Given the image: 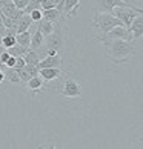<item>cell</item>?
<instances>
[{
    "mask_svg": "<svg viewBox=\"0 0 143 149\" xmlns=\"http://www.w3.org/2000/svg\"><path fill=\"white\" fill-rule=\"evenodd\" d=\"M105 46L108 48L106 56L114 65H126L131 57L139 52L135 42L123 40V38H114V40L108 42Z\"/></svg>",
    "mask_w": 143,
    "mask_h": 149,
    "instance_id": "cell-1",
    "label": "cell"
},
{
    "mask_svg": "<svg viewBox=\"0 0 143 149\" xmlns=\"http://www.w3.org/2000/svg\"><path fill=\"white\" fill-rule=\"evenodd\" d=\"M68 20H62L56 23V28L49 36L45 37V48L54 49L60 56L66 54V34H68Z\"/></svg>",
    "mask_w": 143,
    "mask_h": 149,
    "instance_id": "cell-2",
    "label": "cell"
},
{
    "mask_svg": "<svg viewBox=\"0 0 143 149\" xmlns=\"http://www.w3.org/2000/svg\"><path fill=\"white\" fill-rule=\"evenodd\" d=\"M92 23H94V29L97 32V42L100 40L102 37H105L108 34V31H111L115 26L123 25L122 20L117 19L114 14L111 13H94V19H92ZM125 26V25H123Z\"/></svg>",
    "mask_w": 143,
    "mask_h": 149,
    "instance_id": "cell-3",
    "label": "cell"
},
{
    "mask_svg": "<svg viewBox=\"0 0 143 149\" xmlns=\"http://www.w3.org/2000/svg\"><path fill=\"white\" fill-rule=\"evenodd\" d=\"M143 13L142 8H137L134 5H129V6H117L111 11V14H114L117 19L122 20V23L126 26V28H129L131 22L134 20V17H137L139 14Z\"/></svg>",
    "mask_w": 143,
    "mask_h": 149,
    "instance_id": "cell-4",
    "label": "cell"
},
{
    "mask_svg": "<svg viewBox=\"0 0 143 149\" xmlns=\"http://www.w3.org/2000/svg\"><path fill=\"white\" fill-rule=\"evenodd\" d=\"M59 92H60V95L68 97V98H79V97H82V94H83L80 83L75 79H73V77H66V79H65L63 86Z\"/></svg>",
    "mask_w": 143,
    "mask_h": 149,
    "instance_id": "cell-5",
    "label": "cell"
},
{
    "mask_svg": "<svg viewBox=\"0 0 143 149\" xmlns=\"http://www.w3.org/2000/svg\"><path fill=\"white\" fill-rule=\"evenodd\" d=\"M114 38H123V40H133V36H131L129 29L126 28V26L120 25V26H115V28H112L111 31H108V34L105 37H102L98 42H102L103 45H106L108 42L114 40Z\"/></svg>",
    "mask_w": 143,
    "mask_h": 149,
    "instance_id": "cell-6",
    "label": "cell"
},
{
    "mask_svg": "<svg viewBox=\"0 0 143 149\" xmlns=\"http://www.w3.org/2000/svg\"><path fill=\"white\" fill-rule=\"evenodd\" d=\"M133 5L128 0H96V11L97 13H111L117 6H129Z\"/></svg>",
    "mask_w": 143,
    "mask_h": 149,
    "instance_id": "cell-7",
    "label": "cell"
},
{
    "mask_svg": "<svg viewBox=\"0 0 143 149\" xmlns=\"http://www.w3.org/2000/svg\"><path fill=\"white\" fill-rule=\"evenodd\" d=\"M128 29L131 32V36H133V42L143 43V13L134 17Z\"/></svg>",
    "mask_w": 143,
    "mask_h": 149,
    "instance_id": "cell-8",
    "label": "cell"
},
{
    "mask_svg": "<svg viewBox=\"0 0 143 149\" xmlns=\"http://www.w3.org/2000/svg\"><path fill=\"white\" fill-rule=\"evenodd\" d=\"M65 63V57L60 56V54H56V56H45L40 62H38L37 68H62Z\"/></svg>",
    "mask_w": 143,
    "mask_h": 149,
    "instance_id": "cell-9",
    "label": "cell"
},
{
    "mask_svg": "<svg viewBox=\"0 0 143 149\" xmlns=\"http://www.w3.org/2000/svg\"><path fill=\"white\" fill-rule=\"evenodd\" d=\"M80 0H63V15L69 19H74L79 15Z\"/></svg>",
    "mask_w": 143,
    "mask_h": 149,
    "instance_id": "cell-10",
    "label": "cell"
},
{
    "mask_svg": "<svg viewBox=\"0 0 143 149\" xmlns=\"http://www.w3.org/2000/svg\"><path fill=\"white\" fill-rule=\"evenodd\" d=\"M17 74H19V77H20V81L25 85L29 79L38 75V68H37V65H28V63H26L23 68L17 69Z\"/></svg>",
    "mask_w": 143,
    "mask_h": 149,
    "instance_id": "cell-11",
    "label": "cell"
},
{
    "mask_svg": "<svg viewBox=\"0 0 143 149\" xmlns=\"http://www.w3.org/2000/svg\"><path fill=\"white\" fill-rule=\"evenodd\" d=\"M38 75L45 81H54L63 75L62 68H42L38 69Z\"/></svg>",
    "mask_w": 143,
    "mask_h": 149,
    "instance_id": "cell-12",
    "label": "cell"
},
{
    "mask_svg": "<svg viewBox=\"0 0 143 149\" xmlns=\"http://www.w3.org/2000/svg\"><path fill=\"white\" fill-rule=\"evenodd\" d=\"M25 85H26V91H29L31 95L36 97L37 94L43 89V86H45V80H43L40 75H36V77H32V79H29Z\"/></svg>",
    "mask_w": 143,
    "mask_h": 149,
    "instance_id": "cell-13",
    "label": "cell"
},
{
    "mask_svg": "<svg viewBox=\"0 0 143 149\" xmlns=\"http://www.w3.org/2000/svg\"><path fill=\"white\" fill-rule=\"evenodd\" d=\"M2 14L6 15V17H17L19 19L23 15V9H19L14 5L13 0H6V2L2 5Z\"/></svg>",
    "mask_w": 143,
    "mask_h": 149,
    "instance_id": "cell-14",
    "label": "cell"
},
{
    "mask_svg": "<svg viewBox=\"0 0 143 149\" xmlns=\"http://www.w3.org/2000/svg\"><path fill=\"white\" fill-rule=\"evenodd\" d=\"M36 28H37V26H36ZM36 28H32V26H31V28H29L28 31L17 32V34H15V40H17L19 45L29 48V43H31V36H32V32L36 31Z\"/></svg>",
    "mask_w": 143,
    "mask_h": 149,
    "instance_id": "cell-15",
    "label": "cell"
},
{
    "mask_svg": "<svg viewBox=\"0 0 143 149\" xmlns=\"http://www.w3.org/2000/svg\"><path fill=\"white\" fill-rule=\"evenodd\" d=\"M45 45V36L36 28V31L31 36V43H29V49H40Z\"/></svg>",
    "mask_w": 143,
    "mask_h": 149,
    "instance_id": "cell-16",
    "label": "cell"
},
{
    "mask_svg": "<svg viewBox=\"0 0 143 149\" xmlns=\"http://www.w3.org/2000/svg\"><path fill=\"white\" fill-rule=\"evenodd\" d=\"M54 28H56V23H52V22H49L46 19H42V20L37 22V29L40 31L45 37L51 34V32L54 31Z\"/></svg>",
    "mask_w": 143,
    "mask_h": 149,
    "instance_id": "cell-17",
    "label": "cell"
},
{
    "mask_svg": "<svg viewBox=\"0 0 143 149\" xmlns=\"http://www.w3.org/2000/svg\"><path fill=\"white\" fill-rule=\"evenodd\" d=\"M32 25H34V22H32L31 15L26 14V13H23V15H22V17L19 19V22H17V32L28 31Z\"/></svg>",
    "mask_w": 143,
    "mask_h": 149,
    "instance_id": "cell-18",
    "label": "cell"
},
{
    "mask_svg": "<svg viewBox=\"0 0 143 149\" xmlns=\"http://www.w3.org/2000/svg\"><path fill=\"white\" fill-rule=\"evenodd\" d=\"M3 72H5V80L9 81V83H13V85H20V83H22V81H20V77H19V74H17V69L6 68V66H5Z\"/></svg>",
    "mask_w": 143,
    "mask_h": 149,
    "instance_id": "cell-19",
    "label": "cell"
},
{
    "mask_svg": "<svg viewBox=\"0 0 143 149\" xmlns=\"http://www.w3.org/2000/svg\"><path fill=\"white\" fill-rule=\"evenodd\" d=\"M23 58H25V63H28V65H38V62L42 60V56L37 49H29L23 56Z\"/></svg>",
    "mask_w": 143,
    "mask_h": 149,
    "instance_id": "cell-20",
    "label": "cell"
},
{
    "mask_svg": "<svg viewBox=\"0 0 143 149\" xmlns=\"http://www.w3.org/2000/svg\"><path fill=\"white\" fill-rule=\"evenodd\" d=\"M6 51L11 54V56H14V57H23L25 54L29 51V48H26V46H22V45H19V43H15L14 46L8 48Z\"/></svg>",
    "mask_w": 143,
    "mask_h": 149,
    "instance_id": "cell-21",
    "label": "cell"
},
{
    "mask_svg": "<svg viewBox=\"0 0 143 149\" xmlns=\"http://www.w3.org/2000/svg\"><path fill=\"white\" fill-rule=\"evenodd\" d=\"M0 43H2V46L5 49H8L11 46H14L15 43H17V40H15V36H13V34H5L2 38H0Z\"/></svg>",
    "mask_w": 143,
    "mask_h": 149,
    "instance_id": "cell-22",
    "label": "cell"
},
{
    "mask_svg": "<svg viewBox=\"0 0 143 149\" xmlns=\"http://www.w3.org/2000/svg\"><path fill=\"white\" fill-rule=\"evenodd\" d=\"M32 9H42V3H40V0H28V5H26V8L23 9V13L29 14Z\"/></svg>",
    "mask_w": 143,
    "mask_h": 149,
    "instance_id": "cell-23",
    "label": "cell"
},
{
    "mask_svg": "<svg viewBox=\"0 0 143 149\" xmlns=\"http://www.w3.org/2000/svg\"><path fill=\"white\" fill-rule=\"evenodd\" d=\"M40 3H42V9H51L57 6L60 0H40Z\"/></svg>",
    "mask_w": 143,
    "mask_h": 149,
    "instance_id": "cell-24",
    "label": "cell"
},
{
    "mask_svg": "<svg viewBox=\"0 0 143 149\" xmlns=\"http://www.w3.org/2000/svg\"><path fill=\"white\" fill-rule=\"evenodd\" d=\"M29 15H31L32 22H34V23H37L38 20L43 19V9H32L31 13H29Z\"/></svg>",
    "mask_w": 143,
    "mask_h": 149,
    "instance_id": "cell-25",
    "label": "cell"
},
{
    "mask_svg": "<svg viewBox=\"0 0 143 149\" xmlns=\"http://www.w3.org/2000/svg\"><path fill=\"white\" fill-rule=\"evenodd\" d=\"M26 63H25V58L23 57H15V65H14V69H20L23 68Z\"/></svg>",
    "mask_w": 143,
    "mask_h": 149,
    "instance_id": "cell-26",
    "label": "cell"
},
{
    "mask_svg": "<svg viewBox=\"0 0 143 149\" xmlns=\"http://www.w3.org/2000/svg\"><path fill=\"white\" fill-rule=\"evenodd\" d=\"M13 2H14V5L19 9H25L26 5H28V0H13Z\"/></svg>",
    "mask_w": 143,
    "mask_h": 149,
    "instance_id": "cell-27",
    "label": "cell"
},
{
    "mask_svg": "<svg viewBox=\"0 0 143 149\" xmlns=\"http://www.w3.org/2000/svg\"><path fill=\"white\" fill-rule=\"evenodd\" d=\"M9 56H11V54L6 51V49H3V51L0 52V63H3V65H5V62H6V60L9 58Z\"/></svg>",
    "mask_w": 143,
    "mask_h": 149,
    "instance_id": "cell-28",
    "label": "cell"
},
{
    "mask_svg": "<svg viewBox=\"0 0 143 149\" xmlns=\"http://www.w3.org/2000/svg\"><path fill=\"white\" fill-rule=\"evenodd\" d=\"M5 34H6V28L3 25V14L0 13V37H3Z\"/></svg>",
    "mask_w": 143,
    "mask_h": 149,
    "instance_id": "cell-29",
    "label": "cell"
},
{
    "mask_svg": "<svg viewBox=\"0 0 143 149\" xmlns=\"http://www.w3.org/2000/svg\"><path fill=\"white\" fill-rule=\"evenodd\" d=\"M14 65H15V57L9 56V58L5 62V66H6V68H14Z\"/></svg>",
    "mask_w": 143,
    "mask_h": 149,
    "instance_id": "cell-30",
    "label": "cell"
},
{
    "mask_svg": "<svg viewBox=\"0 0 143 149\" xmlns=\"http://www.w3.org/2000/svg\"><path fill=\"white\" fill-rule=\"evenodd\" d=\"M38 149H54V148H57L54 143H42V145H38L37 146Z\"/></svg>",
    "mask_w": 143,
    "mask_h": 149,
    "instance_id": "cell-31",
    "label": "cell"
},
{
    "mask_svg": "<svg viewBox=\"0 0 143 149\" xmlns=\"http://www.w3.org/2000/svg\"><path fill=\"white\" fill-rule=\"evenodd\" d=\"M3 81H6V80H5V72L2 71V72H0V85H2Z\"/></svg>",
    "mask_w": 143,
    "mask_h": 149,
    "instance_id": "cell-32",
    "label": "cell"
}]
</instances>
